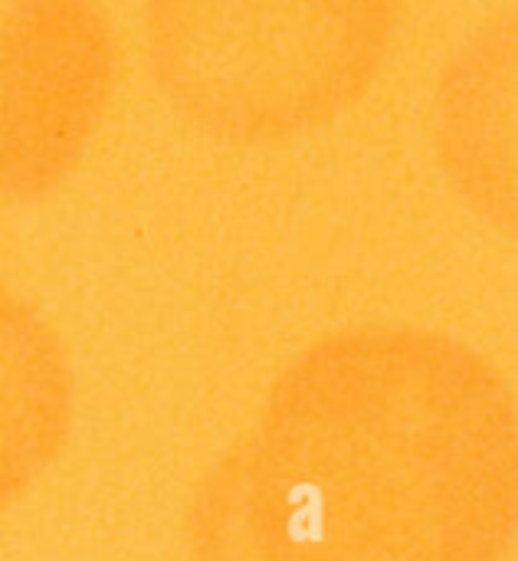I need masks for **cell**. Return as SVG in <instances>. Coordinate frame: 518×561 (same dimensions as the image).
<instances>
[{"mask_svg": "<svg viewBox=\"0 0 518 561\" xmlns=\"http://www.w3.org/2000/svg\"><path fill=\"white\" fill-rule=\"evenodd\" d=\"M518 536V404L421 335L322 345L194 490L187 561H503Z\"/></svg>", "mask_w": 518, "mask_h": 561, "instance_id": "6da1fadb", "label": "cell"}]
</instances>
